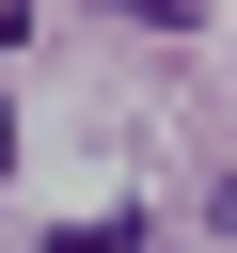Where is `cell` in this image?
I'll return each instance as SVG.
<instances>
[{"label":"cell","mask_w":237,"mask_h":253,"mask_svg":"<svg viewBox=\"0 0 237 253\" xmlns=\"http://www.w3.org/2000/svg\"><path fill=\"white\" fill-rule=\"evenodd\" d=\"M47 253H142V221H63Z\"/></svg>","instance_id":"1"},{"label":"cell","mask_w":237,"mask_h":253,"mask_svg":"<svg viewBox=\"0 0 237 253\" xmlns=\"http://www.w3.org/2000/svg\"><path fill=\"white\" fill-rule=\"evenodd\" d=\"M126 16H158V32H174V16H190V0H126Z\"/></svg>","instance_id":"3"},{"label":"cell","mask_w":237,"mask_h":253,"mask_svg":"<svg viewBox=\"0 0 237 253\" xmlns=\"http://www.w3.org/2000/svg\"><path fill=\"white\" fill-rule=\"evenodd\" d=\"M0 174H16V126H0Z\"/></svg>","instance_id":"4"},{"label":"cell","mask_w":237,"mask_h":253,"mask_svg":"<svg viewBox=\"0 0 237 253\" xmlns=\"http://www.w3.org/2000/svg\"><path fill=\"white\" fill-rule=\"evenodd\" d=\"M205 221H221V237H237V174H221V190H205Z\"/></svg>","instance_id":"2"}]
</instances>
